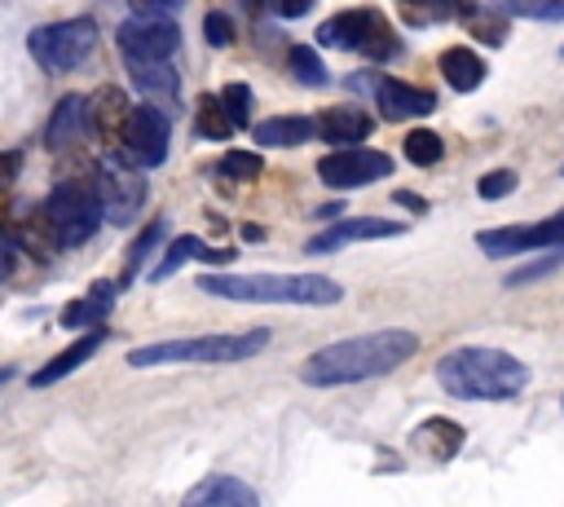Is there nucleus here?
I'll list each match as a JSON object with an SVG mask.
<instances>
[{
	"label": "nucleus",
	"instance_id": "1",
	"mask_svg": "<svg viewBox=\"0 0 564 507\" xmlns=\"http://www.w3.org/2000/svg\"><path fill=\"white\" fill-rule=\"evenodd\" d=\"M419 353V335L405 326H383V331H366L352 339H335L326 348H317L300 379L313 388H335V384H357V379H375L388 375L397 366H405Z\"/></svg>",
	"mask_w": 564,
	"mask_h": 507
},
{
	"label": "nucleus",
	"instance_id": "2",
	"mask_svg": "<svg viewBox=\"0 0 564 507\" xmlns=\"http://www.w3.org/2000/svg\"><path fill=\"white\" fill-rule=\"evenodd\" d=\"M436 379L458 401H511L529 384V366L502 348L463 344L436 362Z\"/></svg>",
	"mask_w": 564,
	"mask_h": 507
},
{
	"label": "nucleus",
	"instance_id": "3",
	"mask_svg": "<svg viewBox=\"0 0 564 507\" xmlns=\"http://www.w3.org/2000/svg\"><path fill=\"white\" fill-rule=\"evenodd\" d=\"M198 291L238 304H339L344 287L326 273H203Z\"/></svg>",
	"mask_w": 564,
	"mask_h": 507
},
{
	"label": "nucleus",
	"instance_id": "4",
	"mask_svg": "<svg viewBox=\"0 0 564 507\" xmlns=\"http://www.w3.org/2000/svg\"><path fill=\"white\" fill-rule=\"evenodd\" d=\"M269 344V331H212L194 339H159L128 353V366H181V362H247Z\"/></svg>",
	"mask_w": 564,
	"mask_h": 507
},
{
	"label": "nucleus",
	"instance_id": "5",
	"mask_svg": "<svg viewBox=\"0 0 564 507\" xmlns=\"http://www.w3.org/2000/svg\"><path fill=\"white\" fill-rule=\"evenodd\" d=\"M317 40L330 44V48H348V53H361L370 62H388L401 53V35L388 26V18L379 9H344L335 13L330 22L317 26Z\"/></svg>",
	"mask_w": 564,
	"mask_h": 507
},
{
	"label": "nucleus",
	"instance_id": "6",
	"mask_svg": "<svg viewBox=\"0 0 564 507\" xmlns=\"http://www.w3.org/2000/svg\"><path fill=\"white\" fill-rule=\"evenodd\" d=\"M44 225L53 229V238L62 247L88 242L97 234V225H101V190H93L84 181H62L44 198Z\"/></svg>",
	"mask_w": 564,
	"mask_h": 507
},
{
	"label": "nucleus",
	"instance_id": "7",
	"mask_svg": "<svg viewBox=\"0 0 564 507\" xmlns=\"http://www.w3.org/2000/svg\"><path fill=\"white\" fill-rule=\"evenodd\" d=\"M26 48L40 66L48 71H75L93 57L97 48V22L93 18H70V22H48V26H35L26 35Z\"/></svg>",
	"mask_w": 564,
	"mask_h": 507
},
{
	"label": "nucleus",
	"instance_id": "8",
	"mask_svg": "<svg viewBox=\"0 0 564 507\" xmlns=\"http://www.w3.org/2000/svg\"><path fill=\"white\" fill-rule=\"evenodd\" d=\"M476 247L485 256H524V251H551L564 247V207L546 220H529V225H507V229H485L476 234Z\"/></svg>",
	"mask_w": 564,
	"mask_h": 507
},
{
	"label": "nucleus",
	"instance_id": "9",
	"mask_svg": "<svg viewBox=\"0 0 564 507\" xmlns=\"http://www.w3.org/2000/svg\"><path fill=\"white\" fill-rule=\"evenodd\" d=\"M119 48H123V62H167L176 48H181V26L172 18H150V13H137L119 26Z\"/></svg>",
	"mask_w": 564,
	"mask_h": 507
},
{
	"label": "nucleus",
	"instance_id": "10",
	"mask_svg": "<svg viewBox=\"0 0 564 507\" xmlns=\"http://www.w3.org/2000/svg\"><path fill=\"white\" fill-rule=\"evenodd\" d=\"M392 172V159L383 150H366V145H339L335 154L317 159V176L330 190H352V185H370L383 181Z\"/></svg>",
	"mask_w": 564,
	"mask_h": 507
},
{
	"label": "nucleus",
	"instance_id": "11",
	"mask_svg": "<svg viewBox=\"0 0 564 507\" xmlns=\"http://www.w3.org/2000/svg\"><path fill=\"white\" fill-rule=\"evenodd\" d=\"M167 137H172V123L159 106H132L128 110V123H123V145L132 154V163L141 168H159L163 154H167Z\"/></svg>",
	"mask_w": 564,
	"mask_h": 507
},
{
	"label": "nucleus",
	"instance_id": "12",
	"mask_svg": "<svg viewBox=\"0 0 564 507\" xmlns=\"http://www.w3.org/2000/svg\"><path fill=\"white\" fill-rule=\"evenodd\" d=\"M405 234V225L397 220H383V216H348L330 229H322L317 238H308V251H330V247H344V242H366V238H397Z\"/></svg>",
	"mask_w": 564,
	"mask_h": 507
},
{
	"label": "nucleus",
	"instance_id": "13",
	"mask_svg": "<svg viewBox=\"0 0 564 507\" xmlns=\"http://www.w3.org/2000/svg\"><path fill=\"white\" fill-rule=\"evenodd\" d=\"M370 84H375V101H379L383 119H414L436 106V97L427 88H414L405 79H370Z\"/></svg>",
	"mask_w": 564,
	"mask_h": 507
},
{
	"label": "nucleus",
	"instance_id": "14",
	"mask_svg": "<svg viewBox=\"0 0 564 507\" xmlns=\"http://www.w3.org/2000/svg\"><path fill=\"white\" fill-rule=\"evenodd\" d=\"M313 128H317V137H326L330 145H357V141L370 137L375 119H370L361 106L344 101V106H326V110L313 119Z\"/></svg>",
	"mask_w": 564,
	"mask_h": 507
},
{
	"label": "nucleus",
	"instance_id": "15",
	"mask_svg": "<svg viewBox=\"0 0 564 507\" xmlns=\"http://www.w3.org/2000/svg\"><path fill=\"white\" fill-rule=\"evenodd\" d=\"M185 507H256V489L229 472H216L185 494Z\"/></svg>",
	"mask_w": 564,
	"mask_h": 507
},
{
	"label": "nucleus",
	"instance_id": "16",
	"mask_svg": "<svg viewBox=\"0 0 564 507\" xmlns=\"http://www.w3.org/2000/svg\"><path fill=\"white\" fill-rule=\"evenodd\" d=\"M410 445H414L423 459H432V463H449V459L463 450V428H458L454 419H445V414H432V419H423V423L414 428Z\"/></svg>",
	"mask_w": 564,
	"mask_h": 507
},
{
	"label": "nucleus",
	"instance_id": "17",
	"mask_svg": "<svg viewBox=\"0 0 564 507\" xmlns=\"http://www.w3.org/2000/svg\"><path fill=\"white\" fill-rule=\"evenodd\" d=\"M145 203V185L132 176V172H123V168H110L106 172V185H101V212L110 216V220H132V212Z\"/></svg>",
	"mask_w": 564,
	"mask_h": 507
},
{
	"label": "nucleus",
	"instance_id": "18",
	"mask_svg": "<svg viewBox=\"0 0 564 507\" xmlns=\"http://www.w3.org/2000/svg\"><path fill=\"white\" fill-rule=\"evenodd\" d=\"M441 75H445V84H449V88L471 93V88H480V84H485L489 66H485V57H480L476 48L454 44V48H445V53H441Z\"/></svg>",
	"mask_w": 564,
	"mask_h": 507
},
{
	"label": "nucleus",
	"instance_id": "19",
	"mask_svg": "<svg viewBox=\"0 0 564 507\" xmlns=\"http://www.w3.org/2000/svg\"><path fill=\"white\" fill-rule=\"evenodd\" d=\"M101 339H106V331H88V335H79V339H75L70 348H62V353H57L48 366H40V370L31 375V384H35V388H48V384L66 379L70 370H79V366H84V362H88V357L101 348Z\"/></svg>",
	"mask_w": 564,
	"mask_h": 507
},
{
	"label": "nucleus",
	"instance_id": "20",
	"mask_svg": "<svg viewBox=\"0 0 564 507\" xmlns=\"http://www.w3.org/2000/svg\"><path fill=\"white\" fill-rule=\"evenodd\" d=\"M313 115H273V119H260L251 128L256 145H304L313 137Z\"/></svg>",
	"mask_w": 564,
	"mask_h": 507
},
{
	"label": "nucleus",
	"instance_id": "21",
	"mask_svg": "<svg viewBox=\"0 0 564 507\" xmlns=\"http://www.w3.org/2000/svg\"><path fill=\"white\" fill-rule=\"evenodd\" d=\"M84 128H88V101L84 97H62L53 119H48V145L66 150V145H75L84 137Z\"/></svg>",
	"mask_w": 564,
	"mask_h": 507
},
{
	"label": "nucleus",
	"instance_id": "22",
	"mask_svg": "<svg viewBox=\"0 0 564 507\" xmlns=\"http://www.w3.org/2000/svg\"><path fill=\"white\" fill-rule=\"evenodd\" d=\"M110 309H115V287L110 282H97L84 300H75V304L62 309V326H97V322H106Z\"/></svg>",
	"mask_w": 564,
	"mask_h": 507
},
{
	"label": "nucleus",
	"instance_id": "23",
	"mask_svg": "<svg viewBox=\"0 0 564 507\" xmlns=\"http://www.w3.org/2000/svg\"><path fill=\"white\" fill-rule=\"evenodd\" d=\"M93 128L101 132V137H123V123H128V106H123V97L115 93V88H106V93H97L93 97Z\"/></svg>",
	"mask_w": 564,
	"mask_h": 507
},
{
	"label": "nucleus",
	"instance_id": "24",
	"mask_svg": "<svg viewBox=\"0 0 564 507\" xmlns=\"http://www.w3.org/2000/svg\"><path fill=\"white\" fill-rule=\"evenodd\" d=\"M128 75H132V84L141 93H163V97H176V84H181L167 62H132Z\"/></svg>",
	"mask_w": 564,
	"mask_h": 507
},
{
	"label": "nucleus",
	"instance_id": "25",
	"mask_svg": "<svg viewBox=\"0 0 564 507\" xmlns=\"http://www.w3.org/2000/svg\"><path fill=\"white\" fill-rule=\"evenodd\" d=\"M502 18H538V22H564V0H494Z\"/></svg>",
	"mask_w": 564,
	"mask_h": 507
},
{
	"label": "nucleus",
	"instance_id": "26",
	"mask_svg": "<svg viewBox=\"0 0 564 507\" xmlns=\"http://www.w3.org/2000/svg\"><path fill=\"white\" fill-rule=\"evenodd\" d=\"M286 62H291V75H295L300 84H308V88H322V84H326V66H322L317 48H308V44H291Z\"/></svg>",
	"mask_w": 564,
	"mask_h": 507
},
{
	"label": "nucleus",
	"instance_id": "27",
	"mask_svg": "<svg viewBox=\"0 0 564 507\" xmlns=\"http://www.w3.org/2000/svg\"><path fill=\"white\" fill-rule=\"evenodd\" d=\"M441 154H445V141H441L432 128H414V132H405V159H410L414 168H432Z\"/></svg>",
	"mask_w": 564,
	"mask_h": 507
},
{
	"label": "nucleus",
	"instance_id": "28",
	"mask_svg": "<svg viewBox=\"0 0 564 507\" xmlns=\"http://www.w3.org/2000/svg\"><path fill=\"white\" fill-rule=\"evenodd\" d=\"M234 132V119L225 115L220 97H203L198 101V137H212V141H225Z\"/></svg>",
	"mask_w": 564,
	"mask_h": 507
},
{
	"label": "nucleus",
	"instance_id": "29",
	"mask_svg": "<svg viewBox=\"0 0 564 507\" xmlns=\"http://www.w3.org/2000/svg\"><path fill=\"white\" fill-rule=\"evenodd\" d=\"M163 238V220H150L145 229H141V238L128 247V260H123V282H132L137 278V269H141V260L154 251V242Z\"/></svg>",
	"mask_w": 564,
	"mask_h": 507
},
{
	"label": "nucleus",
	"instance_id": "30",
	"mask_svg": "<svg viewBox=\"0 0 564 507\" xmlns=\"http://www.w3.org/2000/svg\"><path fill=\"white\" fill-rule=\"evenodd\" d=\"M198 251H203V242H198L194 234H181V238H176V242L163 251V260L154 265V273H150V278H154V282H163V278H167L176 265H185V256H198Z\"/></svg>",
	"mask_w": 564,
	"mask_h": 507
},
{
	"label": "nucleus",
	"instance_id": "31",
	"mask_svg": "<svg viewBox=\"0 0 564 507\" xmlns=\"http://www.w3.org/2000/svg\"><path fill=\"white\" fill-rule=\"evenodd\" d=\"M220 106H225V115L234 119V128H247V115H251V88L247 84H225V93H220Z\"/></svg>",
	"mask_w": 564,
	"mask_h": 507
},
{
	"label": "nucleus",
	"instance_id": "32",
	"mask_svg": "<svg viewBox=\"0 0 564 507\" xmlns=\"http://www.w3.org/2000/svg\"><path fill=\"white\" fill-rule=\"evenodd\" d=\"M260 168H264V159L247 154V150H229L220 159V176H234V181H251V176H260Z\"/></svg>",
	"mask_w": 564,
	"mask_h": 507
},
{
	"label": "nucleus",
	"instance_id": "33",
	"mask_svg": "<svg viewBox=\"0 0 564 507\" xmlns=\"http://www.w3.org/2000/svg\"><path fill=\"white\" fill-rule=\"evenodd\" d=\"M516 190V172L511 168H494V172H485L480 181H476V194L485 198V203H494V198H507Z\"/></svg>",
	"mask_w": 564,
	"mask_h": 507
},
{
	"label": "nucleus",
	"instance_id": "34",
	"mask_svg": "<svg viewBox=\"0 0 564 507\" xmlns=\"http://www.w3.org/2000/svg\"><path fill=\"white\" fill-rule=\"evenodd\" d=\"M203 35H207V44L225 48V44H234V22H229L225 13H207V18H203Z\"/></svg>",
	"mask_w": 564,
	"mask_h": 507
},
{
	"label": "nucleus",
	"instance_id": "35",
	"mask_svg": "<svg viewBox=\"0 0 564 507\" xmlns=\"http://www.w3.org/2000/svg\"><path fill=\"white\" fill-rule=\"evenodd\" d=\"M264 4H269L278 18H304V13H308L317 0H264Z\"/></svg>",
	"mask_w": 564,
	"mask_h": 507
},
{
	"label": "nucleus",
	"instance_id": "36",
	"mask_svg": "<svg viewBox=\"0 0 564 507\" xmlns=\"http://www.w3.org/2000/svg\"><path fill=\"white\" fill-rule=\"evenodd\" d=\"M18 172H22V154L18 150H4L0 154V190H9L18 181Z\"/></svg>",
	"mask_w": 564,
	"mask_h": 507
},
{
	"label": "nucleus",
	"instance_id": "37",
	"mask_svg": "<svg viewBox=\"0 0 564 507\" xmlns=\"http://www.w3.org/2000/svg\"><path fill=\"white\" fill-rule=\"evenodd\" d=\"M137 13H150V18H167V13H176L181 9V0H128Z\"/></svg>",
	"mask_w": 564,
	"mask_h": 507
},
{
	"label": "nucleus",
	"instance_id": "38",
	"mask_svg": "<svg viewBox=\"0 0 564 507\" xmlns=\"http://www.w3.org/2000/svg\"><path fill=\"white\" fill-rule=\"evenodd\" d=\"M9 269H13V247H9V238L0 229V278H9Z\"/></svg>",
	"mask_w": 564,
	"mask_h": 507
},
{
	"label": "nucleus",
	"instance_id": "39",
	"mask_svg": "<svg viewBox=\"0 0 564 507\" xmlns=\"http://www.w3.org/2000/svg\"><path fill=\"white\" fill-rule=\"evenodd\" d=\"M397 203H401V207H410V212H427V203H423V198H414V194H405V190L397 194Z\"/></svg>",
	"mask_w": 564,
	"mask_h": 507
},
{
	"label": "nucleus",
	"instance_id": "40",
	"mask_svg": "<svg viewBox=\"0 0 564 507\" xmlns=\"http://www.w3.org/2000/svg\"><path fill=\"white\" fill-rule=\"evenodd\" d=\"M242 238H251V242H260V238H264V229H260V225H242Z\"/></svg>",
	"mask_w": 564,
	"mask_h": 507
},
{
	"label": "nucleus",
	"instance_id": "41",
	"mask_svg": "<svg viewBox=\"0 0 564 507\" xmlns=\"http://www.w3.org/2000/svg\"><path fill=\"white\" fill-rule=\"evenodd\" d=\"M401 4H414V9H436V4H449V0H401Z\"/></svg>",
	"mask_w": 564,
	"mask_h": 507
},
{
	"label": "nucleus",
	"instance_id": "42",
	"mask_svg": "<svg viewBox=\"0 0 564 507\" xmlns=\"http://www.w3.org/2000/svg\"><path fill=\"white\" fill-rule=\"evenodd\" d=\"M238 4H247V13H256V9L264 4V0H238Z\"/></svg>",
	"mask_w": 564,
	"mask_h": 507
}]
</instances>
